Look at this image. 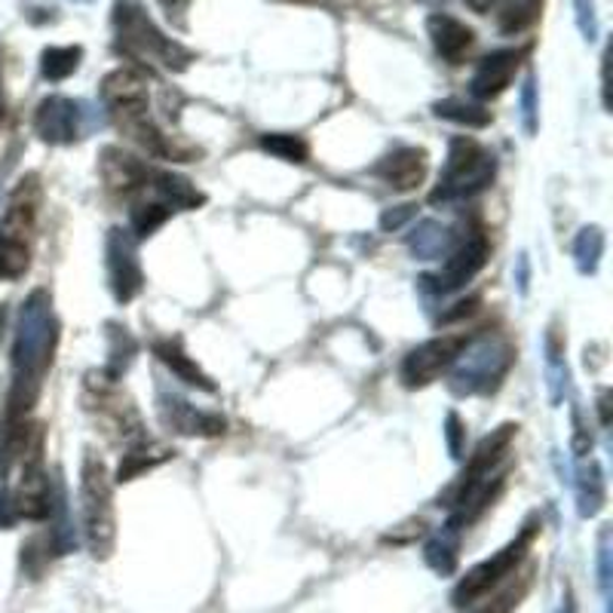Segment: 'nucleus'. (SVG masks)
I'll return each mask as SVG.
<instances>
[{
	"label": "nucleus",
	"instance_id": "a878e982",
	"mask_svg": "<svg viewBox=\"0 0 613 613\" xmlns=\"http://www.w3.org/2000/svg\"><path fill=\"white\" fill-rule=\"evenodd\" d=\"M601 506H604V479H601L598 463H592V479L586 475V482L580 485V512L596 516Z\"/></svg>",
	"mask_w": 613,
	"mask_h": 613
},
{
	"label": "nucleus",
	"instance_id": "ddd939ff",
	"mask_svg": "<svg viewBox=\"0 0 613 613\" xmlns=\"http://www.w3.org/2000/svg\"><path fill=\"white\" fill-rule=\"evenodd\" d=\"M108 268H110V285H114V295L117 300H132L142 292V268L135 261L132 252V243L129 236H123V231H110L108 236Z\"/></svg>",
	"mask_w": 613,
	"mask_h": 613
},
{
	"label": "nucleus",
	"instance_id": "1a4fd4ad",
	"mask_svg": "<svg viewBox=\"0 0 613 613\" xmlns=\"http://www.w3.org/2000/svg\"><path fill=\"white\" fill-rule=\"evenodd\" d=\"M516 433H519V426L516 424H504L500 429H494L487 439L479 441V448H475V455L470 457V463H467V470L460 475V482L455 487V509L467 504L472 497V491L475 487H482L491 479V472L497 470V463L509 455V445L516 439Z\"/></svg>",
	"mask_w": 613,
	"mask_h": 613
},
{
	"label": "nucleus",
	"instance_id": "393cba45",
	"mask_svg": "<svg viewBox=\"0 0 613 613\" xmlns=\"http://www.w3.org/2000/svg\"><path fill=\"white\" fill-rule=\"evenodd\" d=\"M169 205L166 203H142L132 209V231L139 236H151L160 224H166L169 219Z\"/></svg>",
	"mask_w": 613,
	"mask_h": 613
},
{
	"label": "nucleus",
	"instance_id": "412c9836",
	"mask_svg": "<svg viewBox=\"0 0 613 613\" xmlns=\"http://www.w3.org/2000/svg\"><path fill=\"white\" fill-rule=\"evenodd\" d=\"M436 114L445 120H455L460 127L482 129L491 123V110H485L482 105H470V102H460V98H445L436 105Z\"/></svg>",
	"mask_w": 613,
	"mask_h": 613
},
{
	"label": "nucleus",
	"instance_id": "6e6552de",
	"mask_svg": "<svg viewBox=\"0 0 613 613\" xmlns=\"http://www.w3.org/2000/svg\"><path fill=\"white\" fill-rule=\"evenodd\" d=\"M467 346H470V334H441V338H433V341H426L417 350H411L405 362H402L405 387L417 390V387L439 380L460 359V353Z\"/></svg>",
	"mask_w": 613,
	"mask_h": 613
},
{
	"label": "nucleus",
	"instance_id": "dca6fc26",
	"mask_svg": "<svg viewBox=\"0 0 613 613\" xmlns=\"http://www.w3.org/2000/svg\"><path fill=\"white\" fill-rule=\"evenodd\" d=\"M534 574H537V565L528 558V562H524L509 580H504L494 592H487L485 598H479L475 604H470L467 613H512L521 601H524V596L531 592Z\"/></svg>",
	"mask_w": 613,
	"mask_h": 613
},
{
	"label": "nucleus",
	"instance_id": "c756f323",
	"mask_svg": "<svg viewBox=\"0 0 613 613\" xmlns=\"http://www.w3.org/2000/svg\"><path fill=\"white\" fill-rule=\"evenodd\" d=\"M497 3H500V0H467V7H472V10H475V13H482V16H485V13H491V10H494Z\"/></svg>",
	"mask_w": 613,
	"mask_h": 613
},
{
	"label": "nucleus",
	"instance_id": "7ed1b4c3",
	"mask_svg": "<svg viewBox=\"0 0 613 613\" xmlns=\"http://www.w3.org/2000/svg\"><path fill=\"white\" fill-rule=\"evenodd\" d=\"M16 487L0 494V528H13L16 521H44L52 512L49 504V479L44 470V429L32 426L25 448L19 455Z\"/></svg>",
	"mask_w": 613,
	"mask_h": 613
},
{
	"label": "nucleus",
	"instance_id": "f3484780",
	"mask_svg": "<svg viewBox=\"0 0 613 613\" xmlns=\"http://www.w3.org/2000/svg\"><path fill=\"white\" fill-rule=\"evenodd\" d=\"M37 132L52 144H68L78 139V105L71 98L52 95L47 102H40L37 108V120H34Z\"/></svg>",
	"mask_w": 613,
	"mask_h": 613
},
{
	"label": "nucleus",
	"instance_id": "4be33fe9",
	"mask_svg": "<svg viewBox=\"0 0 613 613\" xmlns=\"http://www.w3.org/2000/svg\"><path fill=\"white\" fill-rule=\"evenodd\" d=\"M261 148L273 154V157L285 160V163H307L310 157V148L300 135H285V132H276V135H264L261 139Z\"/></svg>",
	"mask_w": 613,
	"mask_h": 613
},
{
	"label": "nucleus",
	"instance_id": "20e7f679",
	"mask_svg": "<svg viewBox=\"0 0 613 613\" xmlns=\"http://www.w3.org/2000/svg\"><path fill=\"white\" fill-rule=\"evenodd\" d=\"M80 500H83V531L95 558H108L117 540V519H114V494L105 460L93 451L83 457L80 472Z\"/></svg>",
	"mask_w": 613,
	"mask_h": 613
},
{
	"label": "nucleus",
	"instance_id": "9d476101",
	"mask_svg": "<svg viewBox=\"0 0 613 613\" xmlns=\"http://www.w3.org/2000/svg\"><path fill=\"white\" fill-rule=\"evenodd\" d=\"M487 252H491V246H487V236L482 227H475L460 246L455 249V255L445 261V268L439 273V292H455V288H463V285L470 283L472 276L479 273V270L485 268L487 261Z\"/></svg>",
	"mask_w": 613,
	"mask_h": 613
},
{
	"label": "nucleus",
	"instance_id": "7c9ffc66",
	"mask_svg": "<svg viewBox=\"0 0 613 613\" xmlns=\"http://www.w3.org/2000/svg\"><path fill=\"white\" fill-rule=\"evenodd\" d=\"M558 613H577V611H574V604H570V598H567V604Z\"/></svg>",
	"mask_w": 613,
	"mask_h": 613
},
{
	"label": "nucleus",
	"instance_id": "0eeeda50",
	"mask_svg": "<svg viewBox=\"0 0 613 613\" xmlns=\"http://www.w3.org/2000/svg\"><path fill=\"white\" fill-rule=\"evenodd\" d=\"M114 22H117V32L120 40L127 44L132 52L139 56H151L166 68L181 71L190 62V52L185 47H178L175 40H169L166 34L160 32L157 25L151 22V16L144 13L142 3L135 0H117V10H114Z\"/></svg>",
	"mask_w": 613,
	"mask_h": 613
},
{
	"label": "nucleus",
	"instance_id": "423d86ee",
	"mask_svg": "<svg viewBox=\"0 0 613 613\" xmlns=\"http://www.w3.org/2000/svg\"><path fill=\"white\" fill-rule=\"evenodd\" d=\"M494 173H497V163L482 144L472 142V139H455L445 175L439 178V188L433 190L429 200L433 203H448V200L472 197V193L485 190L494 181Z\"/></svg>",
	"mask_w": 613,
	"mask_h": 613
},
{
	"label": "nucleus",
	"instance_id": "b1692460",
	"mask_svg": "<svg viewBox=\"0 0 613 613\" xmlns=\"http://www.w3.org/2000/svg\"><path fill=\"white\" fill-rule=\"evenodd\" d=\"M426 562L433 570H439V574H451L457 567V531H445L439 534L429 546H426Z\"/></svg>",
	"mask_w": 613,
	"mask_h": 613
},
{
	"label": "nucleus",
	"instance_id": "9b49d317",
	"mask_svg": "<svg viewBox=\"0 0 613 613\" xmlns=\"http://www.w3.org/2000/svg\"><path fill=\"white\" fill-rule=\"evenodd\" d=\"M102 178H105V188L110 193L132 197V193L151 188L154 169H148L142 160H135L132 154H123L120 148H105L102 151Z\"/></svg>",
	"mask_w": 613,
	"mask_h": 613
},
{
	"label": "nucleus",
	"instance_id": "bb28decb",
	"mask_svg": "<svg viewBox=\"0 0 613 613\" xmlns=\"http://www.w3.org/2000/svg\"><path fill=\"white\" fill-rule=\"evenodd\" d=\"M524 120H528V129L534 132V80L528 78V83H524Z\"/></svg>",
	"mask_w": 613,
	"mask_h": 613
},
{
	"label": "nucleus",
	"instance_id": "6ab92c4d",
	"mask_svg": "<svg viewBox=\"0 0 613 613\" xmlns=\"http://www.w3.org/2000/svg\"><path fill=\"white\" fill-rule=\"evenodd\" d=\"M154 353H157L160 359L166 362L169 368H173L178 378L185 380V384H190V387H197V390H205V393H212L215 390V384L205 378L203 372H200V365L190 359L188 353L181 350L178 344H173V341H157L154 344Z\"/></svg>",
	"mask_w": 613,
	"mask_h": 613
},
{
	"label": "nucleus",
	"instance_id": "f257e3e1",
	"mask_svg": "<svg viewBox=\"0 0 613 613\" xmlns=\"http://www.w3.org/2000/svg\"><path fill=\"white\" fill-rule=\"evenodd\" d=\"M102 98L108 105L114 123L120 132H127L132 142H139L154 157L163 160H190L200 157V151L193 148H175L169 135H163L160 127L151 120V108H148V83L142 74L129 71V68H117L108 78L102 80Z\"/></svg>",
	"mask_w": 613,
	"mask_h": 613
},
{
	"label": "nucleus",
	"instance_id": "cd10ccee",
	"mask_svg": "<svg viewBox=\"0 0 613 613\" xmlns=\"http://www.w3.org/2000/svg\"><path fill=\"white\" fill-rule=\"evenodd\" d=\"M448 441H451L455 457H460V417L457 414H448Z\"/></svg>",
	"mask_w": 613,
	"mask_h": 613
},
{
	"label": "nucleus",
	"instance_id": "f03ea898",
	"mask_svg": "<svg viewBox=\"0 0 613 613\" xmlns=\"http://www.w3.org/2000/svg\"><path fill=\"white\" fill-rule=\"evenodd\" d=\"M40 212L37 175L22 178L0 219V280H19L32 268L34 231Z\"/></svg>",
	"mask_w": 613,
	"mask_h": 613
},
{
	"label": "nucleus",
	"instance_id": "5701e85b",
	"mask_svg": "<svg viewBox=\"0 0 613 613\" xmlns=\"http://www.w3.org/2000/svg\"><path fill=\"white\" fill-rule=\"evenodd\" d=\"M166 457H169V451H163V448H154V451H148V448H132V451L123 457L120 470H117V482H132V479L142 475L144 470H154Z\"/></svg>",
	"mask_w": 613,
	"mask_h": 613
},
{
	"label": "nucleus",
	"instance_id": "a211bd4d",
	"mask_svg": "<svg viewBox=\"0 0 613 613\" xmlns=\"http://www.w3.org/2000/svg\"><path fill=\"white\" fill-rule=\"evenodd\" d=\"M543 3L546 0H504L500 3V13H497V28L506 37H516L524 34L528 28H534L543 13Z\"/></svg>",
	"mask_w": 613,
	"mask_h": 613
},
{
	"label": "nucleus",
	"instance_id": "c85d7f7f",
	"mask_svg": "<svg viewBox=\"0 0 613 613\" xmlns=\"http://www.w3.org/2000/svg\"><path fill=\"white\" fill-rule=\"evenodd\" d=\"M414 215V205H402V212H387L384 215V227H399L402 221Z\"/></svg>",
	"mask_w": 613,
	"mask_h": 613
},
{
	"label": "nucleus",
	"instance_id": "4468645a",
	"mask_svg": "<svg viewBox=\"0 0 613 613\" xmlns=\"http://www.w3.org/2000/svg\"><path fill=\"white\" fill-rule=\"evenodd\" d=\"M426 169H429V160H426L424 148H399L380 160L375 166V175L393 190H414L424 185Z\"/></svg>",
	"mask_w": 613,
	"mask_h": 613
},
{
	"label": "nucleus",
	"instance_id": "473e14b6",
	"mask_svg": "<svg viewBox=\"0 0 613 613\" xmlns=\"http://www.w3.org/2000/svg\"><path fill=\"white\" fill-rule=\"evenodd\" d=\"M80 3H86V0H80Z\"/></svg>",
	"mask_w": 613,
	"mask_h": 613
},
{
	"label": "nucleus",
	"instance_id": "2eb2a0df",
	"mask_svg": "<svg viewBox=\"0 0 613 613\" xmlns=\"http://www.w3.org/2000/svg\"><path fill=\"white\" fill-rule=\"evenodd\" d=\"M426 32L433 37L436 52L448 64H463V59L470 56V49L475 47L472 28H467L463 22H457L455 16H445V13H436V16L426 19Z\"/></svg>",
	"mask_w": 613,
	"mask_h": 613
},
{
	"label": "nucleus",
	"instance_id": "2f4dec72",
	"mask_svg": "<svg viewBox=\"0 0 613 613\" xmlns=\"http://www.w3.org/2000/svg\"><path fill=\"white\" fill-rule=\"evenodd\" d=\"M3 322H7V310L0 307V334H3Z\"/></svg>",
	"mask_w": 613,
	"mask_h": 613
},
{
	"label": "nucleus",
	"instance_id": "aec40b11",
	"mask_svg": "<svg viewBox=\"0 0 613 613\" xmlns=\"http://www.w3.org/2000/svg\"><path fill=\"white\" fill-rule=\"evenodd\" d=\"M80 59H83V49L80 47H49L40 56V71H44L47 80L59 83V80L71 78L78 71Z\"/></svg>",
	"mask_w": 613,
	"mask_h": 613
},
{
	"label": "nucleus",
	"instance_id": "f8f14e48",
	"mask_svg": "<svg viewBox=\"0 0 613 613\" xmlns=\"http://www.w3.org/2000/svg\"><path fill=\"white\" fill-rule=\"evenodd\" d=\"M524 52H528V49H500V52L485 56V59L479 62V68H475V74H472V95L482 98V102H491V98L504 95L506 86L512 83L516 71H519Z\"/></svg>",
	"mask_w": 613,
	"mask_h": 613
},
{
	"label": "nucleus",
	"instance_id": "39448f33",
	"mask_svg": "<svg viewBox=\"0 0 613 613\" xmlns=\"http://www.w3.org/2000/svg\"><path fill=\"white\" fill-rule=\"evenodd\" d=\"M537 534H540V524H537V521H528L524 531H521L509 546H504L497 555H491V558L482 562V565L472 567L470 574L455 586L451 601H455L457 611H467V608L475 604L479 598H485L487 592H494L500 582L509 580V577H512V574L531 558V546H534Z\"/></svg>",
	"mask_w": 613,
	"mask_h": 613
}]
</instances>
